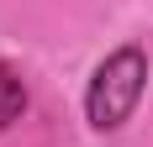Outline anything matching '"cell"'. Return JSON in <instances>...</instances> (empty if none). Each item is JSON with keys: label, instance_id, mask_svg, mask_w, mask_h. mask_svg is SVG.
I'll list each match as a JSON object with an SVG mask.
<instances>
[{"label": "cell", "instance_id": "2", "mask_svg": "<svg viewBox=\"0 0 153 147\" xmlns=\"http://www.w3.org/2000/svg\"><path fill=\"white\" fill-rule=\"evenodd\" d=\"M21 110H27V89H21V79L0 63V126H11Z\"/></svg>", "mask_w": 153, "mask_h": 147}, {"label": "cell", "instance_id": "1", "mask_svg": "<svg viewBox=\"0 0 153 147\" xmlns=\"http://www.w3.org/2000/svg\"><path fill=\"white\" fill-rule=\"evenodd\" d=\"M143 84H148V58H143V47H116L90 79V126L95 132H116L143 100Z\"/></svg>", "mask_w": 153, "mask_h": 147}]
</instances>
